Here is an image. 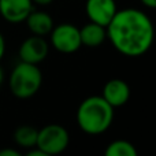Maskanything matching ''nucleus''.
<instances>
[{
	"label": "nucleus",
	"mask_w": 156,
	"mask_h": 156,
	"mask_svg": "<svg viewBox=\"0 0 156 156\" xmlns=\"http://www.w3.org/2000/svg\"><path fill=\"white\" fill-rule=\"evenodd\" d=\"M107 38L112 47L129 58L144 55L154 43V25L145 12L137 8L116 11L105 26Z\"/></svg>",
	"instance_id": "obj_1"
},
{
	"label": "nucleus",
	"mask_w": 156,
	"mask_h": 156,
	"mask_svg": "<svg viewBox=\"0 0 156 156\" xmlns=\"http://www.w3.org/2000/svg\"><path fill=\"white\" fill-rule=\"evenodd\" d=\"M114 121V108L101 96L86 97L77 110V123L83 133L97 136L107 132Z\"/></svg>",
	"instance_id": "obj_2"
},
{
	"label": "nucleus",
	"mask_w": 156,
	"mask_h": 156,
	"mask_svg": "<svg viewBox=\"0 0 156 156\" xmlns=\"http://www.w3.org/2000/svg\"><path fill=\"white\" fill-rule=\"evenodd\" d=\"M43 74L37 65L19 62L10 74L8 86L10 92L18 99H29L41 88Z\"/></svg>",
	"instance_id": "obj_3"
},
{
	"label": "nucleus",
	"mask_w": 156,
	"mask_h": 156,
	"mask_svg": "<svg viewBox=\"0 0 156 156\" xmlns=\"http://www.w3.org/2000/svg\"><path fill=\"white\" fill-rule=\"evenodd\" d=\"M70 143L69 132L63 126L56 123L47 125L37 133L36 147L44 152L47 156L62 154Z\"/></svg>",
	"instance_id": "obj_4"
},
{
	"label": "nucleus",
	"mask_w": 156,
	"mask_h": 156,
	"mask_svg": "<svg viewBox=\"0 0 156 156\" xmlns=\"http://www.w3.org/2000/svg\"><path fill=\"white\" fill-rule=\"evenodd\" d=\"M51 45L62 54H74L82 47L80 29L73 23H60L51 30Z\"/></svg>",
	"instance_id": "obj_5"
},
{
	"label": "nucleus",
	"mask_w": 156,
	"mask_h": 156,
	"mask_svg": "<svg viewBox=\"0 0 156 156\" xmlns=\"http://www.w3.org/2000/svg\"><path fill=\"white\" fill-rule=\"evenodd\" d=\"M49 51V45L44 37L41 36H32L27 37L19 47V59L21 62L32 63V65H38L47 58Z\"/></svg>",
	"instance_id": "obj_6"
},
{
	"label": "nucleus",
	"mask_w": 156,
	"mask_h": 156,
	"mask_svg": "<svg viewBox=\"0 0 156 156\" xmlns=\"http://www.w3.org/2000/svg\"><path fill=\"white\" fill-rule=\"evenodd\" d=\"M118 11L115 0H86L85 12L90 22L107 26Z\"/></svg>",
	"instance_id": "obj_7"
},
{
	"label": "nucleus",
	"mask_w": 156,
	"mask_h": 156,
	"mask_svg": "<svg viewBox=\"0 0 156 156\" xmlns=\"http://www.w3.org/2000/svg\"><path fill=\"white\" fill-rule=\"evenodd\" d=\"M32 11V0H0V15L10 23L25 22Z\"/></svg>",
	"instance_id": "obj_8"
},
{
	"label": "nucleus",
	"mask_w": 156,
	"mask_h": 156,
	"mask_svg": "<svg viewBox=\"0 0 156 156\" xmlns=\"http://www.w3.org/2000/svg\"><path fill=\"white\" fill-rule=\"evenodd\" d=\"M101 97L112 108L122 107V105H125L129 101L130 88L123 80L114 78V80H110L104 85Z\"/></svg>",
	"instance_id": "obj_9"
},
{
	"label": "nucleus",
	"mask_w": 156,
	"mask_h": 156,
	"mask_svg": "<svg viewBox=\"0 0 156 156\" xmlns=\"http://www.w3.org/2000/svg\"><path fill=\"white\" fill-rule=\"evenodd\" d=\"M25 21H26L30 32L36 36H41V37L49 34L54 27L52 16L44 11H32Z\"/></svg>",
	"instance_id": "obj_10"
},
{
	"label": "nucleus",
	"mask_w": 156,
	"mask_h": 156,
	"mask_svg": "<svg viewBox=\"0 0 156 156\" xmlns=\"http://www.w3.org/2000/svg\"><path fill=\"white\" fill-rule=\"evenodd\" d=\"M80 37L81 44L90 48H96V47L101 45L107 38V32L105 27L101 25H97L94 22H89L83 27L80 29Z\"/></svg>",
	"instance_id": "obj_11"
},
{
	"label": "nucleus",
	"mask_w": 156,
	"mask_h": 156,
	"mask_svg": "<svg viewBox=\"0 0 156 156\" xmlns=\"http://www.w3.org/2000/svg\"><path fill=\"white\" fill-rule=\"evenodd\" d=\"M37 133L38 130L32 126H19L18 129L14 132V140L22 148L30 149L36 147L37 143Z\"/></svg>",
	"instance_id": "obj_12"
},
{
	"label": "nucleus",
	"mask_w": 156,
	"mask_h": 156,
	"mask_svg": "<svg viewBox=\"0 0 156 156\" xmlns=\"http://www.w3.org/2000/svg\"><path fill=\"white\" fill-rule=\"evenodd\" d=\"M105 156H137V149L126 140H116L108 144Z\"/></svg>",
	"instance_id": "obj_13"
},
{
	"label": "nucleus",
	"mask_w": 156,
	"mask_h": 156,
	"mask_svg": "<svg viewBox=\"0 0 156 156\" xmlns=\"http://www.w3.org/2000/svg\"><path fill=\"white\" fill-rule=\"evenodd\" d=\"M0 156H21V152L14 148H4L0 149Z\"/></svg>",
	"instance_id": "obj_14"
},
{
	"label": "nucleus",
	"mask_w": 156,
	"mask_h": 156,
	"mask_svg": "<svg viewBox=\"0 0 156 156\" xmlns=\"http://www.w3.org/2000/svg\"><path fill=\"white\" fill-rule=\"evenodd\" d=\"M27 156H47L44 154L41 149H38L37 147H33V148H30V151L27 152Z\"/></svg>",
	"instance_id": "obj_15"
},
{
	"label": "nucleus",
	"mask_w": 156,
	"mask_h": 156,
	"mask_svg": "<svg viewBox=\"0 0 156 156\" xmlns=\"http://www.w3.org/2000/svg\"><path fill=\"white\" fill-rule=\"evenodd\" d=\"M4 52H5V40L3 37V34L0 33V60L4 56Z\"/></svg>",
	"instance_id": "obj_16"
},
{
	"label": "nucleus",
	"mask_w": 156,
	"mask_h": 156,
	"mask_svg": "<svg viewBox=\"0 0 156 156\" xmlns=\"http://www.w3.org/2000/svg\"><path fill=\"white\" fill-rule=\"evenodd\" d=\"M140 2L148 8H155L156 7V0H140Z\"/></svg>",
	"instance_id": "obj_17"
},
{
	"label": "nucleus",
	"mask_w": 156,
	"mask_h": 156,
	"mask_svg": "<svg viewBox=\"0 0 156 156\" xmlns=\"http://www.w3.org/2000/svg\"><path fill=\"white\" fill-rule=\"evenodd\" d=\"M33 2V4H38V5H48V4H51L54 0H32Z\"/></svg>",
	"instance_id": "obj_18"
},
{
	"label": "nucleus",
	"mask_w": 156,
	"mask_h": 156,
	"mask_svg": "<svg viewBox=\"0 0 156 156\" xmlns=\"http://www.w3.org/2000/svg\"><path fill=\"white\" fill-rule=\"evenodd\" d=\"M3 80H4V73H3V69L0 67V85H2Z\"/></svg>",
	"instance_id": "obj_19"
}]
</instances>
